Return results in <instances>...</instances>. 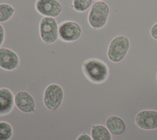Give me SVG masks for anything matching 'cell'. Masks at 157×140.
<instances>
[{
  "mask_svg": "<svg viewBox=\"0 0 157 140\" xmlns=\"http://www.w3.org/2000/svg\"><path fill=\"white\" fill-rule=\"evenodd\" d=\"M150 34L153 39L157 40V22L155 23L151 28Z\"/></svg>",
  "mask_w": 157,
  "mask_h": 140,
  "instance_id": "ac0fdd59",
  "label": "cell"
},
{
  "mask_svg": "<svg viewBox=\"0 0 157 140\" xmlns=\"http://www.w3.org/2000/svg\"><path fill=\"white\" fill-rule=\"evenodd\" d=\"M93 0H73L72 6L78 12H83L87 10L91 6Z\"/></svg>",
  "mask_w": 157,
  "mask_h": 140,
  "instance_id": "2e32d148",
  "label": "cell"
},
{
  "mask_svg": "<svg viewBox=\"0 0 157 140\" xmlns=\"http://www.w3.org/2000/svg\"><path fill=\"white\" fill-rule=\"evenodd\" d=\"M59 37L65 42L77 40L81 35V27L78 23L73 21L63 22L58 28Z\"/></svg>",
  "mask_w": 157,
  "mask_h": 140,
  "instance_id": "52a82bcc",
  "label": "cell"
},
{
  "mask_svg": "<svg viewBox=\"0 0 157 140\" xmlns=\"http://www.w3.org/2000/svg\"><path fill=\"white\" fill-rule=\"evenodd\" d=\"M15 106L14 94L6 87L0 88V116L9 114Z\"/></svg>",
  "mask_w": 157,
  "mask_h": 140,
  "instance_id": "8fae6325",
  "label": "cell"
},
{
  "mask_svg": "<svg viewBox=\"0 0 157 140\" xmlns=\"http://www.w3.org/2000/svg\"><path fill=\"white\" fill-rule=\"evenodd\" d=\"M135 123L138 127L146 130L157 129V111H140L135 116Z\"/></svg>",
  "mask_w": 157,
  "mask_h": 140,
  "instance_id": "8992f818",
  "label": "cell"
},
{
  "mask_svg": "<svg viewBox=\"0 0 157 140\" xmlns=\"http://www.w3.org/2000/svg\"><path fill=\"white\" fill-rule=\"evenodd\" d=\"M35 7L37 11L45 17H57L62 10L61 4L58 0H37Z\"/></svg>",
  "mask_w": 157,
  "mask_h": 140,
  "instance_id": "9c48e42d",
  "label": "cell"
},
{
  "mask_svg": "<svg viewBox=\"0 0 157 140\" xmlns=\"http://www.w3.org/2000/svg\"><path fill=\"white\" fill-rule=\"evenodd\" d=\"M75 140H93L91 136L86 133H83L80 134Z\"/></svg>",
  "mask_w": 157,
  "mask_h": 140,
  "instance_id": "e0dca14e",
  "label": "cell"
},
{
  "mask_svg": "<svg viewBox=\"0 0 157 140\" xmlns=\"http://www.w3.org/2000/svg\"><path fill=\"white\" fill-rule=\"evenodd\" d=\"M16 107L21 112L28 114L35 111L36 101L33 96L25 90L18 91L14 95Z\"/></svg>",
  "mask_w": 157,
  "mask_h": 140,
  "instance_id": "ba28073f",
  "label": "cell"
},
{
  "mask_svg": "<svg viewBox=\"0 0 157 140\" xmlns=\"http://www.w3.org/2000/svg\"><path fill=\"white\" fill-rule=\"evenodd\" d=\"M105 126L110 133L115 136L123 134L126 128L124 120L117 115L109 116L105 120Z\"/></svg>",
  "mask_w": 157,
  "mask_h": 140,
  "instance_id": "7c38bea8",
  "label": "cell"
},
{
  "mask_svg": "<svg viewBox=\"0 0 157 140\" xmlns=\"http://www.w3.org/2000/svg\"><path fill=\"white\" fill-rule=\"evenodd\" d=\"M82 68L85 76L94 84L105 82L109 74V69L106 63L98 58L86 60L83 62Z\"/></svg>",
  "mask_w": 157,
  "mask_h": 140,
  "instance_id": "6da1fadb",
  "label": "cell"
},
{
  "mask_svg": "<svg viewBox=\"0 0 157 140\" xmlns=\"http://www.w3.org/2000/svg\"><path fill=\"white\" fill-rule=\"evenodd\" d=\"M109 14L108 4L104 1H96L90 9L88 16V23L93 29H100L105 25Z\"/></svg>",
  "mask_w": 157,
  "mask_h": 140,
  "instance_id": "3957f363",
  "label": "cell"
},
{
  "mask_svg": "<svg viewBox=\"0 0 157 140\" xmlns=\"http://www.w3.org/2000/svg\"><path fill=\"white\" fill-rule=\"evenodd\" d=\"M20 64V58L17 53L12 50L0 48V68L6 71H13L17 69Z\"/></svg>",
  "mask_w": 157,
  "mask_h": 140,
  "instance_id": "30bf717a",
  "label": "cell"
},
{
  "mask_svg": "<svg viewBox=\"0 0 157 140\" xmlns=\"http://www.w3.org/2000/svg\"><path fill=\"white\" fill-rule=\"evenodd\" d=\"M13 134L12 125L6 121H0V140H10Z\"/></svg>",
  "mask_w": 157,
  "mask_h": 140,
  "instance_id": "5bb4252c",
  "label": "cell"
},
{
  "mask_svg": "<svg viewBox=\"0 0 157 140\" xmlns=\"http://www.w3.org/2000/svg\"><path fill=\"white\" fill-rule=\"evenodd\" d=\"M4 39V30L2 26L0 24V46L2 44Z\"/></svg>",
  "mask_w": 157,
  "mask_h": 140,
  "instance_id": "d6986e66",
  "label": "cell"
},
{
  "mask_svg": "<svg viewBox=\"0 0 157 140\" xmlns=\"http://www.w3.org/2000/svg\"><path fill=\"white\" fill-rule=\"evenodd\" d=\"M156 80H157V72H156Z\"/></svg>",
  "mask_w": 157,
  "mask_h": 140,
  "instance_id": "ffe728a7",
  "label": "cell"
},
{
  "mask_svg": "<svg viewBox=\"0 0 157 140\" xmlns=\"http://www.w3.org/2000/svg\"><path fill=\"white\" fill-rule=\"evenodd\" d=\"M63 99L64 91L59 84H50L45 87L43 94V104L47 110L57 111L62 104Z\"/></svg>",
  "mask_w": 157,
  "mask_h": 140,
  "instance_id": "7a4b0ae2",
  "label": "cell"
},
{
  "mask_svg": "<svg viewBox=\"0 0 157 140\" xmlns=\"http://www.w3.org/2000/svg\"><path fill=\"white\" fill-rule=\"evenodd\" d=\"M15 12V9L6 3L0 4V23L9 20Z\"/></svg>",
  "mask_w": 157,
  "mask_h": 140,
  "instance_id": "9a60e30c",
  "label": "cell"
},
{
  "mask_svg": "<svg viewBox=\"0 0 157 140\" xmlns=\"http://www.w3.org/2000/svg\"><path fill=\"white\" fill-rule=\"evenodd\" d=\"M129 41L125 36L120 35L113 38L107 49L108 58L113 63L121 61L129 49Z\"/></svg>",
  "mask_w": 157,
  "mask_h": 140,
  "instance_id": "277c9868",
  "label": "cell"
},
{
  "mask_svg": "<svg viewBox=\"0 0 157 140\" xmlns=\"http://www.w3.org/2000/svg\"><path fill=\"white\" fill-rule=\"evenodd\" d=\"M58 26L53 17H44L39 25V32L42 40L44 43L50 44L54 43L59 36Z\"/></svg>",
  "mask_w": 157,
  "mask_h": 140,
  "instance_id": "5b68a950",
  "label": "cell"
},
{
  "mask_svg": "<svg viewBox=\"0 0 157 140\" xmlns=\"http://www.w3.org/2000/svg\"><path fill=\"white\" fill-rule=\"evenodd\" d=\"M90 136L93 140H112V136L107 127L103 125H93Z\"/></svg>",
  "mask_w": 157,
  "mask_h": 140,
  "instance_id": "4fadbf2b",
  "label": "cell"
}]
</instances>
